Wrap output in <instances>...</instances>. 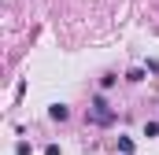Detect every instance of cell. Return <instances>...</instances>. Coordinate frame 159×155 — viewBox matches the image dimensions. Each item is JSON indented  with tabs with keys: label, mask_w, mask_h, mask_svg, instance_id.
<instances>
[{
	"label": "cell",
	"mask_w": 159,
	"mask_h": 155,
	"mask_svg": "<svg viewBox=\"0 0 159 155\" xmlns=\"http://www.w3.org/2000/svg\"><path fill=\"white\" fill-rule=\"evenodd\" d=\"M44 155H59V144H48V148H44Z\"/></svg>",
	"instance_id": "5"
},
{
	"label": "cell",
	"mask_w": 159,
	"mask_h": 155,
	"mask_svg": "<svg viewBox=\"0 0 159 155\" xmlns=\"http://www.w3.org/2000/svg\"><path fill=\"white\" fill-rule=\"evenodd\" d=\"M89 115H93V122H96V126H107V122H111V107H107V100H104V96H96V100H93V111H89Z\"/></svg>",
	"instance_id": "1"
},
{
	"label": "cell",
	"mask_w": 159,
	"mask_h": 155,
	"mask_svg": "<svg viewBox=\"0 0 159 155\" xmlns=\"http://www.w3.org/2000/svg\"><path fill=\"white\" fill-rule=\"evenodd\" d=\"M48 115L56 118V122H63V118H67V107H63V104H56V107H52V111H48Z\"/></svg>",
	"instance_id": "2"
},
{
	"label": "cell",
	"mask_w": 159,
	"mask_h": 155,
	"mask_svg": "<svg viewBox=\"0 0 159 155\" xmlns=\"http://www.w3.org/2000/svg\"><path fill=\"white\" fill-rule=\"evenodd\" d=\"M126 78H129V81H144V70H141V67H133V70H129Z\"/></svg>",
	"instance_id": "4"
},
{
	"label": "cell",
	"mask_w": 159,
	"mask_h": 155,
	"mask_svg": "<svg viewBox=\"0 0 159 155\" xmlns=\"http://www.w3.org/2000/svg\"><path fill=\"white\" fill-rule=\"evenodd\" d=\"M119 152H122V155L133 152V140H129V137H119Z\"/></svg>",
	"instance_id": "3"
}]
</instances>
